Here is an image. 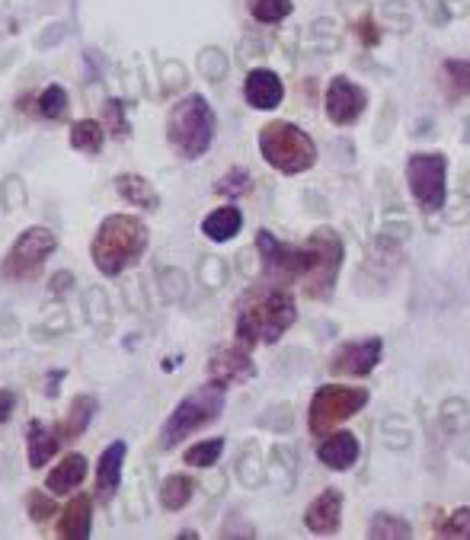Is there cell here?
I'll return each mask as SVG.
<instances>
[{"instance_id": "cell-1", "label": "cell", "mask_w": 470, "mask_h": 540, "mask_svg": "<svg viewBox=\"0 0 470 540\" xmlns=\"http://www.w3.org/2000/svg\"><path fill=\"white\" fill-rule=\"evenodd\" d=\"M148 243L151 231L138 215H109L93 234V266L103 275L116 278L141 263V256L148 253Z\"/></svg>"}, {"instance_id": "cell-2", "label": "cell", "mask_w": 470, "mask_h": 540, "mask_svg": "<svg viewBox=\"0 0 470 540\" xmlns=\"http://www.w3.org/2000/svg\"><path fill=\"white\" fill-rule=\"evenodd\" d=\"M298 320L295 298L288 291H269L266 298H256L240 310L237 317V342L247 349L253 346H272L279 342Z\"/></svg>"}, {"instance_id": "cell-3", "label": "cell", "mask_w": 470, "mask_h": 540, "mask_svg": "<svg viewBox=\"0 0 470 540\" xmlns=\"http://www.w3.org/2000/svg\"><path fill=\"white\" fill-rule=\"evenodd\" d=\"M167 141L183 160H199L215 141V112L205 96L189 93L170 109Z\"/></svg>"}, {"instance_id": "cell-4", "label": "cell", "mask_w": 470, "mask_h": 540, "mask_svg": "<svg viewBox=\"0 0 470 540\" xmlns=\"http://www.w3.org/2000/svg\"><path fill=\"white\" fill-rule=\"evenodd\" d=\"M259 151L279 173H304L317 163V144L304 128L291 122H269L259 132Z\"/></svg>"}, {"instance_id": "cell-5", "label": "cell", "mask_w": 470, "mask_h": 540, "mask_svg": "<svg viewBox=\"0 0 470 540\" xmlns=\"http://www.w3.org/2000/svg\"><path fill=\"white\" fill-rule=\"evenodd\" d=\"M221 409H224V387H218V384H208V387L196 390V394H189L170 413L164 429H160V448L173 451L180 441L205 429L208 422H215L221 416Z\"/></svg>"}, {"instance_id": "cell-6", "label": "cell", "mask_w": 470, "mask_h": 540, "mask_svg": "<svg viewBox=\"0 0 470 540\" xmlns=\"http://www.w3.org/2000/svg\"><path fill=\"white\" fill-rule=\"evenodd\" d=\"M58 250V237L48 227H26V231L13 240V247L4 256V266H0V278L4 282H32V278L42 275L45 259Z\"/></svg>"}, {"instance_id": "cell-7", "label": "cell", "mask_w": 470, "mask_h": 540, "mask_svg": "<svg viewBox=\"0 0 470 540\" xmlns=\"http://www.w3.org/2000/svg\"><path fill=\"white\" fill-rule=\"evenodd\" d=\"M256 253L263 259V272L279 285L307 278L317 266V250L311 243H307V247H285V243H279L269 231L256 234Z\"/></svg>"}, {"instance_id": "cell-8", "label": "cell", "mask_w": 470, "mask_h": 540, "mask_svg": "<svg viewBox=\"0 0 470 540\" xmlns=\"http://www.w3.org/2000/svg\"><path fill=\"white\" fill-rule=\"evenodd\" d=\"M365 406H368V390L343 387V384H323L311 400V416H307L311 422L307 425H311L314 435H327L333 425L355 416Z\"/></svg>"}, {"instance_id": "cell-9", "label": "cell", "mask_w": 470, "mask_h": 540, "mask_svg": "<svg viewBox=\"0 0 470 540\" xmlns=\"http://www.w3.org/2000/svg\"><path fill=\"white\" fill-rule=\"evenodd\" d=\"M407 183L419 205L426 211H439L448 199V157L445 154H413L407 160Z\"/></svg>"}, {"instance_id": "cell-10", "label": "cell", "mask_w": 470, "mask_h": 540, "mask_svg": "<svg viewBox=\"0 0 470 540\" xmlns=\"http://www.w3.org/2000/svg\"><path fill=\"white\" fill-rule=\"evenodd\" d=\"M307 243L317 250V266L307 275V291H311V298H330L339 266H343V240L330 227H317Z\"/></svg>"}, {"instance_id": "cell-11", "label": "cell", "mask_w": 470, "mask_h": 540, "mask_svg": "<svg viewBox=\"0 0 470 540\" xmlns=\"http://www.w3.org/2000/svg\"><path fill=\"white\" fill-rule=\"evenodd\" d=\"M256 374V365L247 352L243 342H234V346H221L208 355V378L218 387H231V384H243Z\"/></svg>"}, {"instance_id": "cell-12", "label": "cell", "mask_w": 470, "mask_h": 540, "mask_svg": "<svg viewBox=\"0 0 470 540\" xmlns=\"http://www.w3.org/2000/svg\"><path fill=\"white\" fill-rule=\"evenodd\" d=\"M368 96L359 84H352L349 77H336L327 90V116L333 125H355L362 119Z\"/></svg>"}, {"instance_id": "cell-13", "label": "cell", "mask_w": 470, "mask_h": 540, "mask_svg": "<svg viewBox=\"0 0 470 540\" xmlns=\"http://www.w3.org/2000/svg\"><path fill=\"white\" fill-rule=\"evenodd\" d=\"M378 362H381V339H359V342H346L333 355L330 371L349 374V378H365V374L378 368Z\"/></svg>"}, {"instance_id": "cell-14", "label": "cell", "mask_w": 470, "mask_h": 540, "mask_svg": "<svg viewBox=\"0 0 470 540\" xmlns=\"http://www.w3.org/2000/svg\"><path fill=\"white\" fill-rule=\"evenodd\" d=\"M55 531L61 540H87L93 531V496L80 493L64 505Z\"/></svg>"}, {"instance_id": "cell-15", "label": "cell", "mask_w": 470, "mask_h": 540, "mask_svg": "<svg viewBox=\"0 0 470 540\" xmlns=\"http://www.w3.org/2000/svg\"><path fill=\"white\" fill-rule=\"evenodd\" d=\"M339 515H343V493H339V489H323V493L307 505L304 525L314 534H333L339 528Z\"/></svg>"}, {"instance_id": "cell-16", "label": "cell", "mask_w": 470, "mask_h": 540, "mask_svg": "<svg viewBox=\"0 0 470 540\" xmlns=\"http://www.w3.org/2000/svg\"><path fill=\"white\" fill-rule=\"evenodd\" d=\"M243 96L253 109H275L282 103L285 87H282V77L269 71V68H256L247 74V84H243Z\"/></svg>"}, {"instance_id": "cell-17", "label": "cell", "mask_w": 470, "mask_h": 540, "mask_svg": "<svg viewBox=\"0 0 470 540\" xmlns=\"http://www.w3.org/2000/svg\"><path fill=\"white\" fill-rule=\"evenodd\" d=\"M87 457L84 454H64L61 457V464H55V470H48V477H45V489L48 493H55V496H68L74 493V489L87 480Z\"/></svg>"}, {"instance_id": "cell-18", "label": "cell", "mask_w": 470, "mask_h": 540, "mask_svg": "<svg viewBox=\"0 0 470 540\" xmlns=\"http://www.w3.org/2000/svg\"><path fill=\"white\" fill-rule=\"evenodd\" d=\"M125 441H112V445L100 454V464H96V499H109L122 483V467H125Z\"/></svg>"}, {"instance_id": "cell-19", "label": "cell", "mask_w": 470, "mask_h": 540, "mask_svg": "<svg viewBox=\"0 0 470 540\" xmlns=\"http://www.w3.org/2000/svg\"><path fill=\"white\" fill-rule=\"evenodd\" d=\"M61 435H58V429L52 425H42V422H29V429H26V461H29V467L32 470H39V467H45L52 457L61 451Z\"/></svg>"}, {"instance_id": "cell-20", "label": "cell", "mask_w": 470, "mask_h": 540, "mask_svg": "<svg viewBox=\"0 0 470 540\" xmlns=\"http://www.w3.org/2000/svg\"><path fill=\"white\" fill-rule=\"evenodd\" d=\"M317 457L333 470H349L355 461H359V438H355L352 432H333L317 448Z\"/></svg>"}, {"instance_id": "cell-21", "label": "cell", "mask_w": 470, "mask_h": 540, "mask_svg": "<svg viewBox=\"0 0 470 540\" xmlns=\"http://www.w3.org/2000/svg\"><path fill=\"white\" fill-rule=\"evenodd\" d=\"M116 192L128 205H135L138 211H157L160 208V195L151 186V179H144L138 173H119L116 176Z\"/></svg>"}, {"instance_id": "cell-22", "label": "cell", "mask_w": 470, "mask_h": 540, "mask_svg": "<svg viewBox=\"0 0 470 540\" xmlns=\"http://www.w3.org/2000/svg\"><path fill=\"white\" fill-rule=\"evenodd\" d=\"M93 416H96V400L87 397V394L74 397V403H71V409H68V416H64V419L55 425L58 435H61V441H77L80 435H84V432L90 429Z\"/></svg>"}, {"instance_id": "cell-23", "label": "cell", "mask_w": 470, "mask_h": 540, "mask_svg": "<svg viewBox=\"0 0 470 540\" xmlns=\"http://www.w3.org/2000/svg\"><path fill=\"white\" fill-rule=\"evenodd\" d=\"M240 227H243V215L234 205H224V208H215L212 215L202 221V234L215 243H224V240H231Z\"/></svg>"}, {"instance_id": "cell-24", "label": "cell", "mask_w": 470, "mask_h": 540, "mask_svg": "<svg viewBox=\"0 0 470 540\" xmlns=\"http://www.w3.org/2000/svg\"><path fill=\"white\" fill-rule=\"evenodd\" d=\"M192 493H196L192 477H186V473H173V477H167L164 486H160V505H164L167 512H183L192 502Z\"/></svg>"}, {"instance_id": "cell-25", "label": "cell", "mask_w": 470, "mask_h": 540, "mask_svg": "<svg viewBox=\"0 0 470 540\" xmlns=\"http://www.w3.org/2000/svg\"><path fill=\"white\" fill-rule=\"evenodd\" d=\"M106 144V128L96 119H80L71 125V147L80 154H100Z\"/></svg>"}, {"instance_id": "cell-26", "label": "cell", "mask_w": 470, "mask_h": 540, "mask_svg": "<svg viewBox=\"0 0 470 540\" xmlns=\"http://www.w3.org/2000/svg\"><path fill=\"white\" fill-rule=\"evenodd\" d=\"M368 537H375V540H394V537L410 540L413 528L403 518L391 515V512H378L375 518H371V525H368Z\"/></svg>"}, {"instance_id": "cell-27", "label": "cell", "mask_w": 470, "mask_h": 540, "mask_svg": "<svg viewBox=\"0 0 470 540\" xmlns=\"http://www.w3.org/2000/svg\"><path fill=\"white\" fill-rule=\"evenodd\" d=\"M442 77L448 84V96L451 100H461V96H470V61L451 58L442 64Z\"/></svg>"}, {"instance_id": "cell-28", "label": "cell", "mask_w": 470, "mask_h": 540, "mask_svg": "<svg viewBox=\"0 0 470 540\" xmlns=\"http://www.w3.org/2000/svg\"><path fill=\"white\" fill-rule=\"evenodd\" d=\"M36 106H39V116H42V119L58 122V119L68 116V90H64L61 84L45 87Z\"/></svg>"}, {"instance_id": "cell-29", "label": "cell", "mask_w": 470, "mask_h": 540, "mask_svg": "<svg viewBox=\"0 0 470 540\" xmlns=\"http://www.w3.org/2000/svg\"><path fill=\"white\" fill-rule=\"evenodd\" d=\"M221 454H224V438H208V441H199V445H192L183 454V461L189 467H215L221 461Z\"/></svg>"}, {"instance_id": "cell-30", "label": "cell", "mask_w": 470, "mask_h": 540, "mask_svg": "<svg viewBox=\"0 0 470 540\" xmlns=\"http://www.w3.org/2000/svg\"><path fill=\"white\" fill-rule=\"evenodd\" d=\"M247 7L259 23H282L291 13V0H247Z\"/></svg>"}, {"instance_id": "cell-31", "label": "cell", "mask_w": 470, "mask_h": 540, "mask_svg": "<svg viewBox=\"0 0 470 540\" xmlns=\"http://www.w3.org/2000/svg\"><path fill=\"white\" fill-rule=\"evenodd\" d=\"M103 119H106V132L112 138H128V135H132V125H128V119H125L122 100H106L103 103Z\"/></svg>"}, {"instance_id": "cell-32", "label": "cell", "mask_w": 470, "mask_h": 540, "mask_svg": "<svg viewBox=\"0 0 470 540\" xmlns=\"http://www.w3.org/2000/svg\"><path fill=\"white\" fill-rule=\"evenodd\" d=\"M247 189H250V173L240 170V167L228 170V173H224L218 183H215V192L224 195V199H237V195H243Z\"/></svg>"}, {"instance_id": "cell-33", "label": "cell", "mask_w": 470, "mask_h": 540, "mask_svg": "<svg viewBox=\"0 0 470 540\" xmlns=\"http://www.w3.org/2000/svg\"><path fill=\"white\" fill-rule=\"evenodd\" d=\"M26 509H29V518L36 521V525H42V521H48L58 512V505L52 496H45L42 489H32V493L26 496Z\"/></svg>"}, {"instance_id": "cell-34", "label": "cell", "mask_w": 470, "mask_h": 540, "mask_svg": "<svg viewBox=\"0 0 470 540\" xmlns=\"http://www.w3.org/2000/svg\"><path fill=\"white\" fill-rule=\"evenodd\" d=\"M237 473H240V480L247 483V486H259V483L266 480V467H263V461H259L256 451L240 457V461H237Z\"/></svg>"}, {"instance_id": "cell-35", "label": "cell", "mask_w": 470, "mask_h": 540, "mask_svg": "<svg viewBox=\"0 0 470 540\" xmlns=\"http://www.w3.org/2000/svg\"><path fill=\"white\" fill-rule=\"evenodd\" d=\"M199 64H202V74L208 80H221L224 74H228V58H224L221 48H205V52L199 55Z\"/></svg>"}, {"instance_id": "cell-36", "label": "cell", "mask_w": 470, "mask_h": 540, "mask_svg": "<svg viewBox=\"0 0 470 540\" xmlns=\"http://www.w3.org/2000/svg\"><path fill=\"white\" fill-rule=\"evenodd\" d=\"M442 537H470V509H458V512H451V518L445 521V525L439 528Z\"/></svg>"}, {"instance_id": "cell-37", "label": "cell", "mask_w": 470, "mask_h": 540, "mask_svg": "<svg viewBox=\"0 0 470 540\" xmlns=\"http://www.w3.org/2000/svg\"><path fill=\"white\" fill-rule=\"evenodd\" d=\"M263 425L272 432H288L291 429V406H272L263 416Z\"/></svg>"}, {"instance_id": "cell-38", "label": "cell", "mask_w": 470, "mask_h": 540, "mask_svg": "<svg viewBox=\"0 0 470 540\" xmlns=\"http://www.w3.org/2000/svg\"><path fill=\"white\" fill-rule=\"evenodd\" d=\"M221 266H224L221 259H205V263H202V278H205L208 288L224 285V269Z\"/></svg>"}, {"instance_id": "cell-39", "label": "cell", "mask_w": 470, "mask_h": 540, "mask_svg": "<svg viewBox=\"0 0 470 540\" xmlns=\"http://www.w3.org/2000/svg\"><path fill=\"white\" fill-rule=\"evenodd\" d=\"M13 406H16V397L7 394V390H0V422H7V419H10Z\"/></svg>"}, {"instance_id": "cell-40", "label": "cell", "mask_w": 470, "mask_h": 540, "mask_svg": "<svg viewBox=\"0 0 470 540\" xmlns=\"http://www.w3.org/2000/svg\"><path fill=\"white\" fill-rule=\"evenodd\" d=\"M362 42H368V45L378 42V29H375V23H371V20L362 23Z\"/></svg>"}, {"instance_id": "cell-41", "label": "cell", "mask_w": 470, "mask_h": 540, "mask_svg": "<svg viewBox=\"0 0 470 540\" xmlns=\"http://www.w3.org/2000/svg\"><path fill=\"white\" fill-rule=\"evenodd\" d=\"M74 282V278H71V272H61V275H55L52 278V294H61V288H68Z\"/></svg>"}, {"instance_id": "cell-42", "label": "cell", "mask_w": 470, "mask_h": 540, "mask_svg": "<svg viewBox=\"0 0 470 540\" xmlns=\"http://www.w3.org/2000/svg\"><path fill=\"white\" fill-rule=\"evenodd\" d=\"M58 381H64V371H52V374H48V397H55Z\"/></svg>"}]
</instances>
